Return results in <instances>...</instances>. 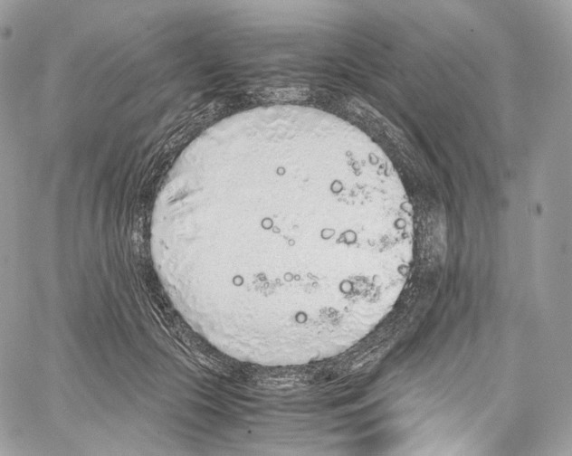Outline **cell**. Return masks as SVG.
Here are the masks:
<instances>
[{
  "mask_svg": "<svg viewBox=\"0 0 572 456\" xmlns=\"http://www.w3.org/2000/svg\"><path fill=\"white\" fill-rule=\"evenodd\" d=\"M178 208L208 322L243 343L310 349L380 320L406 280L411 204L393 168L300 138L221 154Z\"/></svg>",
  "mask_w": 572,
  "mask_h": 456,
  "instance_id": "1",
  "label": "cell"
}]
</instances>
